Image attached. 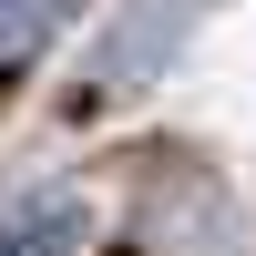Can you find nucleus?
<instances>
[{
	"label": "nucleus",
	"instance_id": "nucleus-1",
	"mask_svg": "<svg viewBox=\"0 0 256 256\" xmlns=\"http://www.w3.org/2000/svg\"><path fill=\"white\" fill-rule=\"evenodd\" d=\"M174 31H184V0H134V20L102 41V62H92L82 92H123V82H144V72L164 62V41H174Z\"/></svg>",
	"mask_w": 256,
	"mask_h": 256
},
{
	"label": "nucleus",
	"instance_id": "nucleus-2",
	"mask_svg": "<svg viewBox=\"0 0 256 256\" xmlns=\"http://www.w3.org/2000/svg\"><path fill=\"white\" fill-rule=\"evenodd\" d=\"M82 246V195H20L0 216V256H72Z\"/></svg>",
	"mask_w": 256,
	"mask_h": 256
},
{
	"label": "nucleus",
	"instance_id": "nucleus-3",
	"mask_svg": "<svg viewBox=\"0 0 256 256\" xmlns=\"http://www.w3.org/2000/svg\"><path fill=\"white\" fill-rule=\"evenodd\" d=\"M52 31V0H0V52H31Z\"/></svg>",
	"mask_w": 256,
	"mask_h": 256
}]
</instances>
